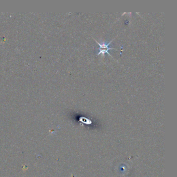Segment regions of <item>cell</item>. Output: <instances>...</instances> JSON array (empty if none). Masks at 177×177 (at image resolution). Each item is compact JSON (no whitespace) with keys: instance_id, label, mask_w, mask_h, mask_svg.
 Wrapping results in <instances>:
<instances>
[{"instance_id":"obj_1","label":"cell","mask_w":177,"mask_h":177,"mask_svg":"<svg viewBox=\"0 0 177 177\" xmlns=\"http://www.w3.org/2000/svg\"><path fill=\"white\" fill-rule=\"evenodd\" d=\"M96 41V42L99 45V50H100V52H99L98 53V54L97 55H99L100 54H102L103 56H104V54H106V53H107L108 55H110V56H111V55L110 54L109 52H108V51L109 50H113V49H115L114 48H110L109 47V45L112 42V40L111 41H110V42L109 43H108V44H105V43H103V44H100L99 43H98V42H97L96 40H95Z\"/></svg>"}]
</instances>
